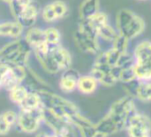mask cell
<instances>
[{
	"label": "cell",
	"instance_id": "cell-1",
	"mask_svg": "<svg viewBox=\"0 0 151 137\" xmlns=\"http://www.w3.org/2000/svg\"><path fill=\"white\" fill-rule=\"evenodd\" d=\"M136 111L133 97L127 95L118 99L111 105L108 113L96 125V131L109 136L125 130L128 119Z\"/></svg>",
	"mask_w": 151,
	"mask_h": 137
},
{
	"label": "cell",
	"instance_id": "cell-2",
	"mask_svg": "<svg viewBox=\"0 0 151 137\" xmlns=\"http://www.w3.org/2000/svg\"><path fill=\"white\" fill-rule=\"evenodd\" d=\"M115 27L119 35L133 41L144 33L146 23L144 19L134 11L121 9L116 14Z\"/></svg>",
	"mask_w": 151,
	"mask_h": 137
},
{
	"label": "cell",
	"instance_id": "cell-3",
	"mask_svg": "<svg viewBox=\"0 0 151 137\" xmlns=\"http://www.w3.org/2000/svg\"><path fill=\"white\" fill-rule=\"evenodd\" d=\"M133 69L138 81H151V41H140L132 52Z\"/></svg>",
	"mask_w": 151,
	"mask_h": 137
},
{
	"label": "cell",
	"instance_id": "cell-4",
	"mask_svg": "<svg viewBox=\"0 0 151 137\" xmlns=\"http://www.w3.org/2000/svg\"><path fill=\"white\" fill-rule=\"evenodd\" d=\"M73 39L77 47L85 53L97 55L102 51L96 31L87 19H80Z\"/></svg>",
	"mask_w": 151,
	"mask_h": 137
},
{
	"label": "cell",
	"instance_id": "cell-5",
	"mask_svg": "<svg viewBox=\"0 0 151 137\" xmlns=\"http://www.w3.org/2000/svg\"><path fill=\"white\" fill-rule=\"evenodd\" d=\"M8 4L15 21L19 22L24 28L34 27L40 13V9L33 0L25 4H19L14 1Z\"/></svg>",
	"mask_w": 151,
	"mask_h": 137
},
{
	"label": "cell",
	"instance_id": "cell-6",
	"mask_svg": "<svg viewBox=\"0 0 151 137\" xmlns=\"http://www.w3.org/2000/svg\"><path fill=\"white\" fill-rule=\"evenodd\" d=\"M125 130L128 137H151V119L137 110L128 119Z\"/></svg>",
	"mask_w": 151,
	"mask_h": 137
},
{
	"label": "cell",
	"instance_id": "cell-7",
	"mask_svg": "<svg viewBox=\"0 0 151 137\" xmlns=\"http://www.w3.org/2000/svg\"><path fill=\"white\" fill-rule=\"evenodd\" d=\"M50 53L58 70H65L70 67L72 64L71 54L61 45L50 48Z\"/></svg>",
	"mask_w": 151,
	"mask_h": 137
},
{
	"label": "cell",
	"instance_id": "cell-8",
	"mask_svg": "<svg viewBox=\"0 0 151 137\" xmlns=\"http://www.w3.org/2000/svg\"><path fill=\"white\" fill-rule=\"evenodd\" d=\"M24 31V27L17 21L0 22V37L19 39Z\"/></svg>",
	"mask_w": 151,
	"mask_h": 137
},
{
	"label": "cell",
	"instance_id": "cell-9",
	"mask_svg": "<svg viewBox=\"0 0 151 137\" xmlns=\"http://www.w3.org/2000/svg\"><path fill=\"white\" fill-rule=\"evenodd\" d=\"M101 8L100 0H82L79 6V17L80 19H88L96 12H98Z\"/></svg>",
	"mask_w": 151,
	"mask_h": 137
},
{
	"label": "cell",
	"instance_id": "cell-10",
	"mask_svg": "<svg viewBox=\"0 0 151 137\" xmlns=\"http://www.w3.org/2000/svg\"><path fill=\"white\" fill-rule=\"evenodd\" d=\"M132 97L143 103H150L151 81H137Z\"/></svg>",
	"mask_w": 151,
	"mask_h": 137
},
{
	"label": "cell",
	"instance_id": "cell-11",
	"mask_svg": "<svg viewBox=\"0 0 151 137\" xmlns=\"http://www.w3.org/2000/svg\"><path fill=\"white\" fill-rule=\"evenodd\" d=\"M99 86L97 80L91 74L81 75L78 79L77 89L83 94L89 95L94 93Z\"/></svg>",
	"mask_w": 151,
	"mask_h": 137
},
{
	"label": "cell",
	"instance_id": "cell-12",
	"mask_svg": "<svg viewBox=\"0 0 151 137\" xmlns=\"http://www.w3.org/2000/svg\"><path fill=\"white\" fill-rule=\"evenodd\" d=\"M24 40L33 49L43 43H46L44 39L43 29L36 27H32L27 28L25 34Z\"/></svg>",
	"mask_w": 151,
	"mask_h": 137
},
{
	"label": "cell",
	"instance_id": "cell-13",
	"mask_svg": "<svg viewBox=\"0 0 151 137\" xmlns=\"http://www.w3.org/2000/svg\"><path fill=\"white\" fill-rule=\"evenodd\" d=\"M80 75L74 71H68L65 74L60 81V87L63 90L70 92L77 89V82Z\"/></svg>",
	"mask_w": 151,
	"mask_h": 137
},
{
	"label": "cell",
	"instance_id": "cell-14",
	"mask_svg": "<svg viewBox=\"0 0 151 137\" xmlns=\"http://www.w3.org/2000/svg\"><path fill=\"white\" fill-rule=\"evenodd\" d=\"M97 37L100 41H104L106 43H111L116 36L119 35L115 27H113L111 23L106 24L96 30Z\"/></svg>",
	"mask_w": 151,
	"mask_h": 137
},
{
	"label": "cell",
	"instance_id": "cell-15",
	"mask_svg": "<svg viewBox=\"0 0 151 137\" xmlns=\"http://www.w3.org/2000/svg\"><path fill=\"white\" fill-rule=\"evenodd\" d=\"M43 34L45 42L50 47L52 48L60 45L61 35L58 28L54 27H48L43 29Z\"/></svg>",
	"mask_w": 151,
	"mask_h": 137
},
{
	"label": "cell",
	"instance_id": "cell-16",
	"mask_svg": "<svg viewBox=\"0 0 151 137\" xmlns=\"http://www.w3.org/2000/svg\"><path fill=\"white\" fill-rule=\"evenodd\" d=\"M87 20L89 22V24L94 27L96 31L101 27L110 23V19H109L108 14L102 11H99L98 12H96L95 15L88 19Z\"/></svg>",
	"mask_w": 151,
	"mask_h": 137
},
{
	"label": "cell",
	"instance_id": "cell-17",
	"mask_svg": "<svg viewBox=\"0 0 151 137\" xmlns=\"http://www.w3.org/2000/svg\"><path fill=\"white\" fill-rule=\"evenodd\" d=\"M130 42L131 41L129 39L119 34L116 36V38L113 40V42L111 43V47L120 53H125V52L129 51L128 49H129Z\"/></svg>",
	"mask_w": 151,
	"mask_h": 137
},
{
	"label": "cell",
	"instance_id": "cell-18",
	"mask_svg": "<svg viewBox=\"0 0 151 137\" xmlns=\"http://www.w3.org/2000/svg\"><path fill=\"white\" fill-rule=\"evenodd\" d=\"M50 4H51V6L53 8V11L55 12V15H56L58 20L65 18L68 14L69 8H68L67 4L64 1H62V0H55L53 2H51Z\"/></svg>",
	"mask_w": 151,
	"mask_h": 137
},
{
	"label": "cell",
	"instance_id": "cell-19",
	"mask_svg": "<svg viewBox=\"0 0 151 137\" xmlns=\"http://www.w3.org/2000/svg\"><path fill=\"white\" fill-rule=\"evenodd\" d=\"M135 80H137V79L135 77L133 66L121 69L120 74H119V82H122L123 84H126V83L131 82V81H135Z\"/></svg>",
	"mask_w": 151,
	"mask_h": 137
},
{
	"label": "cell",
	"instance_id": "cell-20",
	"mask_svg": "<svg viewBox=\"0 0 151 137\" xmlns=\"http://www.w3.org/2000/svg\"><path fill=\"white\" fill-rule=\"evenodd\" d=\"M138 1H146V0H138Z\"/></svg>",
	"mask_w": 151,
	"mask_h": 137
}]
</instances>
